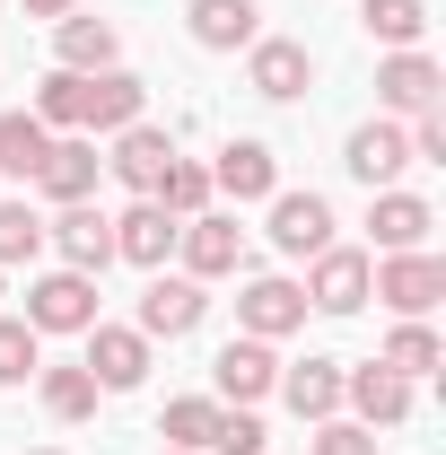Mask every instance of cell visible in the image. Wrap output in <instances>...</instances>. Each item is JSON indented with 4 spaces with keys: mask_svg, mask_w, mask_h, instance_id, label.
Returning a JSON list of instances; mask_svg holds the SVG:
<instances>
[{
    "mask_svg": "<svg viewBox=\"0 0 446 455\" xmlns=\"http://www.w3.org/2000/svg\"><path fill=\"white\" fill-rule=\"evenodd\" d=\"M368 298H386L394 315H429L446 298V263L420 245V254H377V272H368Z\"/></svg>",
    "mask_w": 446,
    "mask_h": 455,
    "instance_id": "277c9868",
    "label": "cell"
},
{
    "mask_svg": "<svg viewBox=\"0 0 446 455\" xmlns=\"http://www.w3.org/2000/svg\"><path fill=\"white\" fill-rule=\"evenodd\" d=\"M79 88H88V79H79V70H44V79H36V123H44V132H79Z\"/></svg>",
    "mask_w": 446,
    "mask_h": 455,
    "instance_id": "f546056e",
    "label": "cell"
},
{
    "mask_svg": "<svg viewBox=\"0 0 446 455\" xmlns=\"http://www.w3.org/2000/svg\"><path fill=\"white\" fill-rule=\"evenodd\" d=\"M175 228H184V220H167V202H131V211L114 220V263L167 272V254H175Z\"/></svg>",
    "mask_w": 446,
    "mask_h": 455,
    "instance_id": "d6986e66",
    "label": "cell"
},
{
    "mask_svg": "<svg viewBox=\"0 0 446 455\" xmlns=\"http://www.w3.org/2000/svg\"><path fill=\"white\" fill-rule=\"evenodd\" d=\"M167 167H175V140L140 114V123H123L114 132V158H106V175L131 193V202H158V184H167Z\"/></svg>",
    "mask_w": 446,
    "mask_h": 455,
    "instance_id": "7a4b0ae2",
    "label": "cell"
},
{
    "mask_svg": "<svg viewBox=\"0 0 446 455\" xmlns=\"http://www.w3.org/2000/svg\"><path fill=\"white\" fill-rule=\"evenodd\" d=\"M158 202H167V220H202V211H211V167L175 158V167H167V184H158Z\"/></svg>",
    "mask_w": 446,
    "mask_h": 455,
    "instance_id": "1f68e13d",
    "label": "cell"
},
{
    "mask_svg": "<svg viewBox=\"0 0 446 455\" xmlns=\"http://www.w3.org/2000/svg\"><path fill=\"white\" fill-rule=\"evenodd\" d=\"M53 53H61V70H79V79L123 70V27H114V18H88V9H70V18H53Z\"/></svg>",
    "mask_w": 446,
    "mask_h": 455,
    "instance_id": "9a60e30c",
    "label": "cell"
},
{
    "mask_svg": "<svg viewBox=\"0 0 446 455\" xmlns=\"http://www.w3.org/2000/svg\"><path fill=\"white\" fill-rule=\"evenodd\" d=\"M377 106H386V114H429V106H446V70L420 53V44H411V53H386V61H377Z\"/></svg>",
    "mask_w": 446,
    "mask_h": 455,
    "instance_id": "7c38bea8",
    "label": "cell"
},
{
    "mask_svg": "<svg viewBox=\"0 0 446 455\" xmlns=\"http://www.w3.org/2000/svg\"><path fill=\"white\" fill-rule=\"evenodd\" d=\"M27 324L36 333H88L97 324V281L88 272H44V281H27Z\"/></svg>",
    "mask_w": 446,
    "mask_h": 455,
    "instance_id": "8992f818",
    "label": "cell"
},
{
    "mask_svg": "<svg viewBox=\"0 0 446 455\" xmlns=\"http://www.w3.org/2000/svg\"><path fill=\"white\" fill-rule=\"evenodd\" d=\"M44 245H53L70 272L97 281V272L114 263V220L97 211V202H61V220H44Z\"/></svg>",
    "mask_w": 446,
    "mask_h": 455,
    "instance_id": "ba28073f",
    "label": "cell"
},
{
    "mask_svg": "<svg viewBox=\"0 0 446 455\" xmlns=\"http://www.w3.org/2000/svg\"><path fill=\"white\" fill-rule=\"evenodd\" d=\"M184 27H193L202 53H245V44L263 36V9H254V0H193Z\"/></svg>",
    "mask_w": 446,
    "mask_h": 455,
    "instance_id": "7402d4cb",
    "label": "cell"
},
{
    "mask_svg": "<svg viewBox=\"0 0 446 455\" xmlns=\"http://www.w3.org/2000/svg\"><path fill=\"white\" fill-rule=\"evenodd\" d=\"M97 175H106V158H97V140L88 132H53V149H44V167H36V193L44 202H97Z\"/></svg>",
    "mask_w": 446,
    "mask_h": 455,
    "instance_id": "9c48e42d",
    "label": "cell"
},
{
    "mask_svg": "<svg viewBox=\"0 0 446 455\" xmlns=\"http://www.w3.org/2000/svg\"><path fill=\"white\" fill-rule=\"evenodd\" d=\"M175 254H184V281H227V272H245V228L227 211H202L175 228Z\"/></svg>",
    "mask_w": 446,
    "mask_h": 455,
    "instance_id": "5b68a950",
    "label": "cell"
},
{
    "mask_svg": "<svg viewBox=\"0 0 446 455\" xmlns=\"http://www.w3.org/2000/svg\"><path fill=\"white\" fill-rule=\"evenodd\" d=\"M44 149H53V132L36 123V114H0V175L9 184H36V167H44Z\"/></svg>",
    "mask_w": 446,
    "mask_h": 455,
    "instance_id": "484cf974",
    "label": "cell"
},
{
    "mask_svg": "<svg viewBox=\"0 0 446 455\" xmlns=\"http://www.w3.org/2000/svg\"><path fill=\"white\" fill-rule=\"evenodd\" d=\"M298 324H307V289H298V281L263 272V281L236 289V333H254V341H289Z\"/></svg>",
    "mask_w": 446,
    "mask_h": 455,
    "instance_id": "8fae6325",
    "label": "cell"
},
{
    "mask_svg": "<svg viewBox=\"0 0 446 455\" xmlns=\"http://www.w3.org/2000/svg\"><path fill=\"white\" fill-rule=\"evenodd\" d=\"M79 0H27V18H70Z\"/></svg>",
    "mask_w": 446,
    "mask_h": 455,
    "instance_id": "e575fe53",
    "label": "cell"
},
{
    "mask_svg": "<svg viewBox=\"0 0 446 455\" xmlns=\"http://www.w3.org/2000/svg\"><path fill=\"white\" fill-rule=\"evenodd\" d=\"M377 447H386L377 429H359V420L333 411V420H315V447H307V455H377Z\"/></svg>",
    "mask_w": 446,
    "mask_h": 455,
    "instance_id": "836d02e7",
    "label": "cell"
},
{
    "mask_svg": "<svg viewBox=\"0 0 446 455\" xmlns=\"http://www.w3.org/2000/svg\"><path fill=\"white\" fill-rule=\"evenodd\" d=\"M341 167L359 175L368 193H386V184H402V167H411V140H402V123H394V114H377V123H359V132H350V149H341Z\"/></svg>",
    "mask_w": 446,
    "mask_h": 455,
    "instance_id": "4fadbf2b",
    "label": "cell"
},
{
    "mask_svg": "<svg viewBox=\"0 0 446 455\" xmlns=\"http://www.w3.org/2000/svg\"><path fill=\"white\" fill-rule=\"evenodd\" d=\"M211 429H219V403H211V395L167 403V420H158V438H167V447H184V455H202V447H211Z\"/></svg>",
    "mask_w": 446,
    "mask_h": 455,
    "instance_id": "f1b7e54d",
    "label": "cell"
},
{
    "mask_svg": "<svg viewBox=\"0 0 446 455\" xmlns=\"http://www.w3.org/2000/svg\"><path fill=\"white\" fill-rule=\"evenodd\" d=\"M298 420H333L341 411V359H298V368H280V386H272Z\"/></svg>",
    "mask_w": 446,
    "mask_h": 455,
    "instance_id": "603a6c76",
    "label": "cell"
},
{
    "mask_svg": "<svg viewBox=\"0 0 446 455\" xmlns=\"http://www.w3.org/2000/svg\"><path fill=\"white\" fill-rule=\"evenodd\" d=\"M202 315H211V298H202V281H184V272H158V281L140 289V333L149 341H184Z\"/></svg>",
    "mask_w": 446,
    "mask_h": 455,
    "instance_id": "2e32d148",
    "label": "cell"
},
{
    "mask_svg": "<svg viewBox=\"0 0 446 455\" xmlns=\"http://www.w3.org/2000/svg\"><path fill=\"white\" fill-rule=\"evenodd\" d=\"M211 193H227V202H272V193H280L272 140H227L219 167H211Z\"/></svg>",
    "mask_w": 446,
    "mask_h": 455,
    "instance_id": "44dd1931",
    "label": "cell"
},
{
    "mask_svg": "<svg viewBox=\"0 0 446 455\" xmlns=\"http://www.w3.org/2000/svg\"><path fill=\"white\" fill-rule=\"evenodd\" d=\"M377 368H394L402 386H420V377H438V368H446V341L429 333V315H402V324L386 333V350H377Z\"/></svg>",
    "mask_w": 446,
    "mask_h": 455,
    "instance_id": "cb8c5ba5",
    "label": "cell"
},
{
    "mask_svg": "<svg viewBox=\"0 0 446 455\" xmlns=\"http://www.w3.org/2000/svg\"><path fill=\"white\" fill-rule=\"evenodd\" d=\"M272 386H280V359H272V341H254V333H236L219 359H211V403H245V411H254Z\"/></svg>",
    "mask_w": 446,
    "mask_h": 455,
    "instance_id": "30bf717a",
    "label": "cell"
},
{
    "mask_svg": "<svg viewBox=\"0 0 446 455\" xmlns=\"http://www.w3.org/2000/svg\"><path fill=\"white\" fill-rule=\"evenodd\" d=\"M140 114H149V88H140L131 70H97V79L79 88V132H88V140H97V132L114 140V132L140 123Z\"/></svg>",
    "mask_w": 446,
    "mask_h": 455,
    "instance_id": "ac0fdd59",
    "label": "cell"
},
{
    "mask_svg": "<svg viewBox=\"0 0 446 455\" xmlns=\"http://www.w3.org/2000/svg\"><path fill=\"white\" fill-rule=\"evenodd\" d=\"M36 254H44V211L36 202H0V272H18Z\"/></svg>",
    "mask_w": 446,
    "mask_h": 455,
    "instance_id": "83f0119b",
    "label": "cell"
},
{
    "mask_svg": "<svg viewBox=\"0 0 446 455\" xmlns=\"http://www.w3.org/2000/svg\"><path fill=\"white\" fill-rule=\"evenodd\" d=\"M158 455H184V447H158Z\"/></svg>",
    "mask_w": 446,
    "mask_h": 455,
    "instance_id": "d590c367",
    "label": "cell"
},
{
    "mask_svg": "<svg viewBox=\"0 0 446 455\" xmlns=\"http://www.w3.org/2000/svg\"><path fill=\"white\" fill-rule=\"evenodd\" d=\"M368 228H377V254H420V245H429V228H438V211H429L420 193L386 184V193L368 202Z\"/></svg>",
    "mask_w": 446,
    "mask_h": 455,
    "instance_id": "ffe728a7",
    "label": "cell"
},
{
    "mask_svg": "<svg viewBox=\"0 0 446 455\" xmlns=\"http://www.w3.org/2000/svg\"><path fill=\"white\" fill-rule=\"evenodd\" d=\"M36 386H44L53 420H97V377L88 368H36Z\"/></svg>",
    "mask_w": 446,
    "mask_h": 455,
    "instance_id": "4316f807",
    "label": "cell"
},
{
    "mask_svg": "<svg viewBox=\"0 0 446 455\" xmlns=\"http://www.w3.org/2000/svg\"><path fill=\"white\" fill-rule=\"evenodd\" d=\"M0 298H9V289H0Z\"/></svg>",
    "mask_w": 446,
    "mask_h": 455,
    "instance_id": "74e56055",
    "label": "cell"
},
{
    "mask_svg": "<svg viewBox=\"0 0 446 455\" xmlns=\"http://www.w3.org/2000/svg\"><path fill=\"white\" fill-rule=\"evenodd\" d=\"M368 272H377V254H359V245H324V254H307V307L315 315H359L368 307Z\"/></svg>",
    "mask_w": 446,
    "mask_h": 455,
    "instance_id": "6da1fadb",
    "label": "cell"
},
{
    "mask_svg": "<svg viewBox=\"0 0 446 455\" xmlns=\"http://www.w3.org/2000/svg\"><path fill=\"white\" fill-rule=\"evenodd\" d=\"M36 324H27V315H0V386H27V377H36V368H44V350H36Z\"/></svg>",
    "mask_w": 446,
    "mask_h": 455,
    "instance_id": "4dcf8cb0",
    "label": "cell"
},
{
    "mask_svg": "<svg viewBox=\"0 0 446 455\" xmlns=\"http://www.w3.org/2000/svg\"><path fill=\"white\" fill-rule=\"evenodd\" d=\"M79 368L97 377V395H131V386H149V333L140 324H88Z\"/></svg>",
    "mask_w": 446,
    "mask_h": 455,
    "instance_id": "52a82bcc",
    "label": "cell"
},
{
    "mask_svg": "<svg viewBox=\"0 0 446 455\" xmlns=\"http://www.w3.org/2000/svg\"><path fill=\"white\" fill-rule=\"evenodd\" d=\"M272 245L289 263L324 254V245H333V202H324V193H272Z\"/></svg>",
    "mask_w": 446,
    "mask_h": 455,
    "instance_id": "e0dca14e",
    "label": "cell"
},
{
    "mask_svg": "<svg viewBox=\"0 0 446 455\" xmlns=\"http://www.w3.org/2000/svg\"><path fill=\"white\" fill-rule=\"evenodd\" d=\"M245 88L272 97V106H298V97L315 88V53H307L298 36H254V44H245Z\"/></svg>",
    "mask_w": 446,
    "mask_h": 455,
    "instance_id": "3957f363",
    "label": "cell"
},
{
    "mask_svg": "<svg viewBox=\"0 0 446 455\" xmlns=\"http://www.w3.org/2000/svg\"><path fill=\"white\" fill-rule=\"evenodd\" d=\"M359 27H368V44L411 53V44L429 36V0H359Z\"/></svg>",
    "mask_w": 446,
    "mask_h": 455,
    "instance_id": "d4e9b609",
    "label": "cell"
},
{
    "mask_svg": "<svg viewBox=\"0 0 446 455\" xmlns=\"http://www.w3.org/2000/svg\"><path fill=\"white\" fill-rule=\"evenodd\" d=\"M341 403L359 411V429H402L411 420V386L377 368V359H359V368H341Z\"/></svg>",
    "mask_w": 446,
    "mask_h": 455,
    "instance_id": "5bb4252c",
    "label": "cell"
},
{
    "mask_svg": "<svg viewBox=\"0 0 446 455\" xmlns=\"http://www.w3.org/2000/svg\"><path fill=\"white\" fill-rule=\"evenodd\" d=\"M36 455H61V447H36Z\"/></svg>",
    "mask_w": 446,
    "mask_h": 455,
    "instance_id": "8d00e7d4",
    "label": "cell"
},
{
    "mask_svg": "<svg viewBox=\"0 0 446 455\" xmlns=\"http://www.w3.org/2000/svg\"><path fill=\"white\" fill-rule=\"evenodd\" d=\"M272 438H263V420L245 411V403H219V429H211V447L202 455H263Z\"/></svg>",
    "mask_w": 446,
    "mask_h": 455,
    "instance_id": "d6a6232c",
    "label": "cell"
}]
</instances>
